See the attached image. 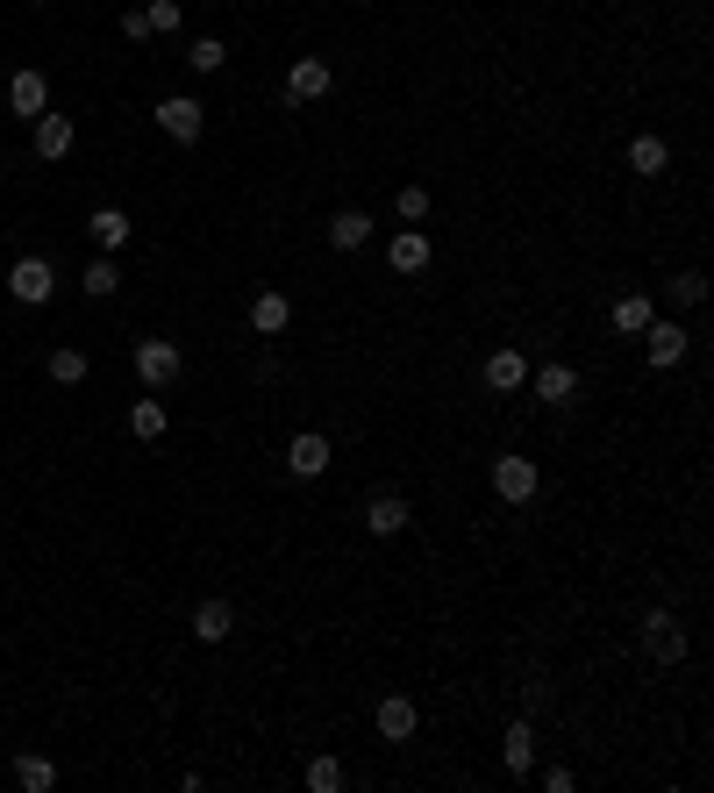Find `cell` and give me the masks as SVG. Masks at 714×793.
<instances>
[{
	"label": "cell",
	"instance_id": "10",
	"mask_svg": "<svg viewBox=\"0 0 714 793\" xmlns=\"http://www.w3.org/2000/svg\"><path fill=\"white\" fill-rule=\"evenodd\" d=\"M686 350H693V337H686L679 323H650V329H643V358H650V364H679Z\"/></svg>",
	"mask_w": 714,
	"mask_h": 793
},
{
	"label": "cell",
	"instance_id": "7",
	"mask_svg": "<svg viewBox=\"0 0 714 793\" xmlns=\"http://www.w3.org/2000/svg\"><path fill=\"white\" fill-rule=\"evenodd\" d=\"M286 323H294V300H286L279 286H265V294L251 300V329H257V337L271 343V337H286Z\"/></svg>",
	"mask_w": 714,
	"mask_h": 793
},
{
	"label": "cell",
	"instance_id": "12",
	"mask_svg": "<svg viewBox=\"0 0 714 793\" xmlns=\"http://www.w3.org/2000/svg\"><path fill=\"white\" fill-rule=\"evenodd\" d=\"M372 243V215L364 208H337L329 215V251H364Z\"/></svg>",
	"mask_w": 714,
	"mask_h": 793
},
{
	"label": "cell",
	"instance_id": "14",
	"mask_svg": "<svg viewBox=\"0 0 714 793\" xmlns=\"http://www.w3.org/2000/svg\"><path fill=\"white\" fill-rule=\"evenodd\" d=\"M364 529H372V537H401L407 529V500L401 494H372L364 500Z\"/></svg>",
	"mask_w": 714,
	"mask_h": 793
},
{
	"label": "cell",
	"instance_id": "18",
	"mask_svg": "<svg viewBox=\"0 0 714 793\" xmlns=\"http://www.w3.org/2000/svg\"><path fill=\"white\" fill-rule=\"evenodd\" d=\"M664 165H672V144H664V136H636L629 144V172L636 179H658Z\"/></svg>",
	"mask_w": 714,
	"mask_h": 793
},
{
	"label": "cell",
	"instance_id": "9",
	"mask_svg": "<svg viewBox=\"0 0 714 793\" xmlns=\"http://www.w3.org/2000/svg\"><path fill=\"white\" fill-rule=\"evenodd\" d=\"M372 722H379V737H386V743H407V737H415V722H422V715H415V700H407V694H386V700H379V715H372Z\"/></svg>",
	"mask_w": 714,
	"mask_h": 793
},
{
	"label": "cell",
	"instance_id": "1",
	"mask_svg": "<svg viewBox=\"0 0 714 793\" xmlns=\"http://www.w3.org/2000/svg\"><path fill=\"white\" fill-rule=\"evenodd\" d=\"M136 379H143V387L150 393H164V387H172V379H179V364H187V358H179V343H164V337H143V343H136Z\"/></svg>",
	"mask_w": 714,
	"mask_h": 793
},
{
	"label": "cell",
	"instance_id": "27",
	"mask_svg": "<svg viewBox=\"0 0 714 793\" xmlns=\"http://www.w3.org/2000/svg\"><path fill=\"white\" fill-rule=\"evenodd\" d=\"M51 379H57V387H79V379H86V350L57 343V350H51Z\"/></svg>",
	"mask_w": 714,
	"mask_h": 793
},
{
	"label": "cell",
	"instance_id": "21",
	"mask_svg": "<svg viewBox=\"0 0 714 793\" xmlns=\"http://www.w3.org/2000/svg\"><path fill=\"white\" fill-rule=\"evenodd\" d=\"M650 323H658V308H650V294H621V300H615V337H643Z\"/></svg>",
	"mask_w": 714,
	"mask_h": 793
},
{
	"label": "cell",
	"instance_id": "31",
	"mask_svg": "<svg viewBox=\"0 0 714 793\" xmlns=\"http://www.w3.org/2000/svg\"><path fill=\"white\" fill-rule=\"evenodd\" d=\"M393 208H401V222H422V215H429V193H422V187H401V201H393Z\"/></svg>",
	"mask_w": 714,
	"mask_h": 793
},
{
	"label": "cell",
	"instance_id": "17",
	"mask_svg": "<svg viewBox=\"0 0 714 793\" xmlns=\"http://www.w3.org/2000/svg\"><path fill=\"white\" fill-rule=\"evenodd\" d=\"M500 765H508V772L536 765V729H529V722H508V737H500Z\"/></svg>",
	"mask_w": 714,
	"mask_h": 793
},
{
	"label": "cell",
	"instance_id": "6",
	"mask_svg": "<svg viewBox=\"0 0 714 793\" xmlns=\"http://www.w3.org/2000/svg\"><path fill=\"white\" fill-rule=\"evenodd\" d=\"M286 472H294V479H322V472H329V436L322 430H300L294 444H286Z\"/></svg>",
	"mask_w": 714,
	"mask_h": 793
},
{
	"label": "cell",
	"instance_id": "5",
	"mask_svg": "<svg viewBox=\"0 0 714 793\" xmlns=\"http://www.w3.org/2000/svg\"><path fill=\"white\" fill-rule=\"evenodd\" d=\"M8 294L22 300V308H43V300L57 294V272H51V257H22V265L8 272Z\"/></svg>",
	"mask_w": 714,
	"mask_h": 793
},
{
	"label": "cell",
	"instance_id": "29",
	"mask_svg": "<svg viewBox=\"0 0 714 793\" xmlns=\"http://www.w3.org/2000/svg\"><path fill=\"white\" fill-rule=\"evenodd\" d=\"M143 14H150V36H172V29L187 22V8H179V0H150Z\"/></svg>",
	"mask_w": 714,
	"mask_h": 793
},
{
	"label": "cell",
	"instance_id": "26",
	"mask_svg": "<svg viewBox=\"0 0 714 793\" xmlns=\"http://www.w3.org/2000/svg\"><path fill=\"white\" fill-rule=\"evenodd\" d=\"M79 286H86V294H94V300H108V294H115V286H121V272H115V257H108V251H100V257H94V265H86V272H79Z\"/></svg>",
	"mask_w": 714,
	"mask_h": 793
},
{
	"label": "cell",
	"instance_id": "13",
	"mask_svg": "<svg viewBox=\"0 0 714 793\" xmlns=\"http://www.w3.org/2000/svg\"><path fill=\"white\" fill-rule=\"evenodd\" d=\"M529 387H536V401L565 408L572 393H579V372H572V364H536V372H529Z\"/></svg>",
	"mask_w": 714,
	"mask_h": 793
},
{
	"label": "cell",
	"instance_id": "20",
	"mask_svg": "<svg viewBox=\"0 0 714 793\" xmlns=\"http://www.w3.org/2000/svg\"><path fill=\"white\" fill-rule=\"evenodd\" d=\"M230 630H236V607L230 601H201V607H193V636H201V644H222Z\"/></svg>",
	"mask_w": 714,
	"mask_h": 793
},
{
	"label": "cell",
	"instance_id": "11",
	"mask_svg": "<svg viewBox=\"0 0 714 793\" xmlns=\"http://www.w3.org/2000/svg\"><path fill=\"white\" fill-rule=\"evenodd\" d=\"M329 94V57H294L286 72V101H322Z\"/></svg>",
	"mask_w": 714,
	"mask_h": 793
},
{
	"label": "cell",
	"instance_id": "30",
	"mask_svg": "<svg viewBox=\"0 0 714 793\" xmlns=\"http://www.w3.org/2000/svg\"><path fill=\"white\" fill-rule=\"evenodd\" d=\"M308 786H315V793H337V786H343V765H337V758H315V765H308Z\"/></svg>",
	"mask_w": 714,
	"mask_h": 793
},
{
	"label": "cell",
	"instance_id": "32",
	"mask_svg": "<svg viewBox=\"0 0 714 793\" xmlns=\"http://www.w3.org/2000/svg\"><path fill=\"white\" fill-rule=\"evenodd\" d=\"M121 36L143 43V36H150V14H143V8H129V14H121Z\"/></svg>",
	"mask_w": 714,
	"mask_h": 793
},
{
	"label": "cell",
	"instance_id": "24",
	"mask_svg": "<svg viewBox=\"0 0 714 793\" xmlns=\"http://www.w3.org/2000/svg\"><path fill=\"white\" fill-rule=\"evenodd\" d=\"M14 786H22V793H51L57 786V765H51V758H36V751L14 758Z\"/></svg>",
	"mask_w": 714,
	"mask_h": 793
},
{
	"label": "cell",
	"instance_id": "8",
	"mask_svg": "<svg viewBox=\"0 0 714 793\" xmlns=\"http://www.w3.org/2000/svg\"><path fill=\"white\" fill-rule=\"evenodd\" d=\"M8 108H14V115H29V121H36L43 108H51V80H43V72H36V65H29V72H14V80H8Z\"/></svg>",
	"mask_w": 714,
	"mask_h": 793
},
{
	"label": "cell",
	"instance_id": "19",
	"mask_svg": "<svg viewBox=\"0 0 714 793\" xmlns=\"http://www.w3.org/2000/svg\"><path fill=\"white\" fill-rule=\"evenodd\" d=\"M386 265L393 272H422L429 265V236H422V229H401V236L386 243Z\"/></svg>",
	"mask_w": 714,
	"mask_h": 793
},
{
	"label": "cell",
	"instance_id": "23",
	"mask_svg": "<svg viewBox=\"0 0 714 793\" xmlns=\"http://www.w3.org/2000/svg\"><path fill=\"white\" fill-rule=\"evenodd\" d=\"M129 430L143 436V444H158V436L172 430V415H164V401H158V393H150V401H136V408H129Z\"/></svg>",
	"mask_w": 714,
	"mask_h": 793
},
{
	"label": "cell",
	"instance_id": "16",
	"mask_svg": "<svg viewBox=\"0 0 714 793\" xmlns=\"http://www.w3.org/2000/svg\"><path fill=\"white\" fill-rule=\"evenodd\" d=\"M65 150H72V121L43 108V115H36V158H43V165H57Z\"/></svg>",
	"mask_w": 714,
	"mask_h": 793
},
{
	"label": "cell",
	"instance_id": "15",
	"mask_svg": "<svg viewBox=\"0 0 714 793\" xmlns=\"http://www.w3.org/2000/svg\"><path fill=\"white\" fill-rule=\"evenodd\" d=\"M479 379H486L493 393H514V387H529V358H522V350H493Z\"/></svg>",
	"mask_w": 714,
	"mask_h": 793
},
{
	"label": "cell",
	"instance_id": "28",
	"mask_svg": "<svg viewBox=\"0 0 714 793\" xmlns=\"http://www.w3.org/2000/svg\"><path fill=\"white\" fill-rule=\"evenodd\" d=\"M707 300V272H679L672 279V308H701Z\"/></svg>",
	"mask_w": 714,
	"mask_h": 793
},
{
	"label": "cell",
	"instance_id": "25",
	"mask_svg": "<svg viewBox=\"0 0 714 793\" xmlns=\"http://www.w3.org/2000/svg\"><path fill=\"white\" fill-rule=\"evenodd\" d=\"M187 65L201 72V80H215V72L230 65V51H222V36H193V43H187Z\"/></svg>",
	"mask_w": 714,
	"mask_h": 793
},
{
	"label": "cell",
	"instance_id": "22",
	"mask_svg": "<svg viewBox=\"0 0 714 793\" xmlns=\"http://www.w3.org/2000/svg\"><path fill=\"white\" fill-rule=\"evenodd\" d=\"M86 229H94V243H100V251H121V243H129L136 236V229H129V215H121V208H94V222H86Z\"/></svg>",
	"mask_w": 714,
	"mask_h": 793
},
{
	"label": "cell",
	"instance_id": "2",
	"mask_svg": "<svg viewBox=\"0 0 714 793\" xmlns=\"http://www.w3.org/2000/svg\"><path fill=\"white\" fill-rule=\"evenodd\" d=\"M158 129L172 136V144H201V129H207V108L193 94H164L158 101Z\"/></svg>",
	"mask_w": 714,
	"mask_h": 793
},
{
	"label": "cell",
	"instance_id": "4",
	"mask_svg": "<svg viewBox=\"0 0 714 793\" xmlns=\"http://www.w3.org/2000/svg\"><path fill=\"white\" fill-rule=\"evenodd\" d=\"M643 651H650L658 665H679V658H686V630H679L672 607H650V615H643Z\"/></svg>",
	"mask_w": 714,
	"mask_h": 793
},
{
	"label": "cell",
	"instance_id": "3",
	"mask_svg": "<svg viewBox=\"0 0 714 793\" xmlns=\"http://www.w3.org/2000/svg\"><path fill=\"white\" fill-rule=\"evenodd\" d=\"M536 486H543V472L529 465V457H493V494L508 500V508H529Z\"/></svg>",
	"mask_w": 714,
	"mask_h": 793
}]
</instances>
